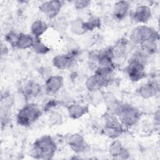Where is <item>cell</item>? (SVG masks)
<instances>
[{"label":"cell","instance_id":"14","mask_svg":"<svg viewBox=\"0 0 160 160\" xmlns=\"http://www.w3.org/2000/svg\"><path fill=\"white\" fill-rule=\"evenodd\" d=\"M67 111L69 116L73 119H78L86 115L89 112V105L81 104L79 103H72L67 106Z\"/></svg>","mask_w":160,"mask_h":160},{"label":"cell","instance_id":"1","mask_svg":"<svg viewBox=\"0 0 160 160\" xmlns=\"http://www.w3.org/2000/svg\"><path fill=\"white\" fill-rule=\"evenodd\" d=\"M57 151V144L49 135H43L34 141L31 156L38 159H51Z\"/></svg>","mask_w":160,"mask_h":160},{"label":"cell","instance_id":"19","mask_svg":"<svg viewBox=\"0 0 160 160\" xmlns=\"http://www.w3.org/2000/svg\"><path fill=\"white\" fill-rule=\"evenodd\" d=\"M71 32L76 36H81L87 32L84 27V21L81 18L74 19L70 24Z\"/></svg>","mask_w":160,"mask_h":160},{"label":"cell","instance_id":"22","mask_svg":"<svg viewBox=\"0 0 160 160\" xmlns=\"http://www.w3.org/2000/svg\"><path fill=\"white\" fill-rule=\"evenodd\" d=\"M101 26V21L99 17L92 15L87 21H84V27L87 32L92 31L95 29L99 28Z\"/></svg>","mask_w":160,"mask_h":160},{"label":"cell","instance_id":"16","mask_svg":"<svg viewBox=\"0 0 160 160\" xmlns=\"http://www.w3.org/2000/svg\"><path fill=\"white\" fill-rule=\"evenodd\" d=\"M34 41V38L31 34L20 32L16 48L19 49H27L32 48Z\"/></svg>","mask_w":160,"mask_h":160},{"label":"cell","instance_id":"18","mask_svg":"<svg viewBox=\"0 0 160 160\" xmlns=\"http://www.w3.org/2000/svg\"><path fill=\"white\" fill-rule=\"evenodd\" d=\"M103 101L110 112L114 113L115 111L121 103L116 97L111 92H106L103 94Z\"/></svg>","mask_w":160,"mask_h":160},{"label":"cell","instance_id":"3","mask_svg":"<svg viewBox=\"0 0 160 160\" xmlns=\"http://www.w3.org/2000/svg\"><path fill=\"white\" fill-rule=\"evenodd\" d=\"M42 114V109L33 102H27L18 111L16 115L17 123L23 127H29L33 124Z\"/></svg>","mask_w":160,"mask_h":160},{"label":"cell","instance_id":"4","mask_svg":"<svg viewBox=\"0 0 160 160\" xmlns=\"http://www.w3.org/2000/svg\"><path fill=\"white\" fill-rule=\"evenodd\" d=\"M129 40L132 44L139 46L148 41H158L159 40V33L150 26L139 25L131 31Z\"/></svg>","mask_w":160,"mask_h":160},{"label":"cell","instance_id":"8","mask_svg":"<svg viewBox=\"0 0 160 160\" xmlns=\"http://www.w3.org/2000/svg\"><path fill=\"white\" fill-rule=\"evenodd\" d=\"M159 92V82L155 80L149 81L136 89V93L143 99H149L158 94Z\"/></svg>","mask_w":160,"mask_h":160},{"label":"cell","instance_id":"26","mask_svg":"<svg viewBox=\"0 0 160 160\" xmlns=\"http://www.w3.org/2000/svg\"><path fill=\"white\" fill-rule=\"evenodd\" d=\"M59 104V101L56 99L49 100L42 107V111H50L52 109L57 106Z\"/></svg>","mask_w":160,"mask_h":160},{"label":"cell","instance_id":"15","mask_svg":"<svg viewBox=\"0 0 160 160\" xmlns=\"http://www.w3.org/2000/svg\"><path fill=\"white\" fill-rule=\"evenodd\" d=\"M42 91L41 86L37 82L31 80L26 83L22 92L25 95L27 99L36 98Z\"/></svg>","mask_w":160,"mask_h":160},{"label":"cell","instance_id":"24","mask_svg":"<svg viewBox=\"0 0 160 160\" xmlns=\"http://www.w3.org/2000/svg\"><path fill=\"white\" fill-rule=\"evenodd\" d=\"M49 121L53 126H59L63 122V118L61 113L58 111H51L49 116Z\"/></svg>","mask_w":160,"mask_h":160},{"label":"cell","instance_id":"27","mask_svg":"<svg viewBox=\"0 0 160 160\" xmlns=\"http://www.w3.org/2000/svg\"><path fill=\"white\" fill-rule=\"evenodd\" d=\"M8 52V48L6 46V44H2V42L1 43V57H2L3 56L7 55Z\"/></svg>","mask_w":160,"mask_h":160},{"label":"cell","instance_id":"2","mask_svg":"<svg viewBox=\"0 0 160 160\" xmlns=\"http://www.w3.org/2000/svg\"><path fill=\"white\" fill-rule=\"evenodd\" d=\"M114 114L125 128H131L136 125L142 115L141 111L136 106L122 102Z\"/></svg>","mask_w":160,"mask_h":160},{"label":"cell","instance_id":"12","mask_svg":"<svg viewBox=\"0 0 160 160\" xmlns=\"http://www.w3.org/2000/svg\"><path fill=\"white\" fill-rule=\"evenodd\" d=\"M152 17V11L147 5H140L138 6L132 14L133 20L138 23L145 24L148 22Z\"/></svg>","mask_w":160,"mask_h":160},{"label":"cell","instance_id":"9","mask_svg":"<svg viewBox=\"0 0 160 160\" xmlns=\"http://www.w3.org/2000/svg\"><path fill=\"white\" fill-rule=\"evenodd\" d=\"M108 151L114 159H126L130 156L129 150L119 140H114L110 143Z\"/></svg>","mask_w":160,"mask_h":160},{"label":"cell","instance_id":"25","mask_svg":"<svg viewBox=\"0 0 160 160\" xmlns=\"http://www.w3.org/2000/svg\"><path fill=\"white\" fill-rule=\"evenodd\" d=\"M91 3V1L88 0H78L73 1V5L77 10H82L88 8Z\"/></svg>","mask_w":160,"mask_h":160},{"label":"cell","instance_id":"13","mask_svg":"<svg viewBox=\"0 0 160 160\" xmlns=\"http://www.w3.org/2000/svg\"><path fill=\"white\" fill-rule=\"evenodd\" d=\"M130 3L127 1H116L112 8V17L115 20L122 21L129 14Z\"/></svg>","mask_w":160,"mask_h":160},{"label":"cell","instance_id":"11","mask_svg":"<svg viewBox=\"0 0 160 160\" xmlns=\"http://www.w3.org/2000/svg\"><path fill=\"white\" fill-rule=\"evenodd\" d=\"M64 85V78L60 75H51L45 80L44 90L49 94L57 93Z\"/></svg>","mask_w":160,"mask_h":160},{"label":"cell","instance_id":"17","mask_svg":"<svg viewBox=\"0 0 160 160\" xmlns=\"http://www.w3.org/2000/svg\"><path fill=\"white\" fill-rule=\"evenodd\" d=\"M48 28V24L44 21L41 19L36 20L31 26V34L34 38H41L47 31Z\"/></svg>","mask_w":160,"mask_h":160},{"label":"cell","instance_id":"23","mask_svg":"<svg viewBox=\"0 0 160 160\" xmlns=\"http://www.w3.org/2000/svg\"><path fill=\"white\" fill-rule=\"evenodd\" d=\"M19 35V33H18L16 31L10 30L5 34L4 40L8 44H9L12 48H15L18 39Z\"/></svg>","mask_w":160,"mask_h":160},{"label":"cell","instance_id":"21","mask_svg":"<svg viewBox=\"0 0 160 160\" xmlns=\"http://www.w3.org/2000/svg\"><path fill=\"white\" fill-rule=\"evenodd\" d=\"M85 86L89 92L101 91L102 88L98 79L94 74L86 79L85 81Z\"/></svg>","mask_w":160,"mask_h":160},{"label":"cell","instance_id":"6","mask_svg":"<svg viewBox=\"0 0 160 160\" xmlns=\"http://www.w3.org/2000/svg\"><path fill=\"white\" fill-rule=\"evenodd\" d=\"M64 2L59 0L47 1L39 6V11L48 19H54L60 12Z\"/></svg>","mask_w":160,"mask_h":160},{"label":"cell","instance_id":"10","mask_svg":"<svg viewBox=\"0 0 160 160\" xmlns=\"http://www.w3.org/2000/svg\"><path fill=\"white\" fill-rule=\"evenodd\" d=\"M76 60L69 54L64 53L55 56L52 59V64L54 68L59 70H66L72 68Z\"/></svg>","mask_w":160,"mask_h":160},{"label":"cell","instance_id":"7","mask_svg":"<svg viewBox=\"0 0 160 160\" xmlns=\"http://www.w3.org/2000/svg\"><path fill=\"white\" fill-rule=\"evenodd\" d=\"M67 143L73 152L76 154L85 152L89 149V146L85 138L79 133H74L70 135Z\"/></svg>","mask_w":160,"mask_h":160},{"label":"cell","instance_id":"20","mask_svg":"<svg viewBox=\"0 0 160 160\" xmlns=\"http://www.w3.org/2000/svg\"><path fill=\"white\" fill-rule=\"evenodd\" d=\"M32 48L34 52L39 55H45L51 51V48L41 40V38H34Z\"/></svg>","mask_w":160,"mask_h":160},{"label":"cell","instance_id":"5","mask_svg":"<svg viewBox=\"0 0 160 160\" xmlns=\"http://www.w3.org/2000/svg\"><path fill=\"white\" fill-rule=\"evenodd\" d=\"M102 131L107 137L111 139H116L125 132V127L114 114L110 112L105 116Z\"/></svg>","mask_w":160,"mask_h":160}]
</instances>
